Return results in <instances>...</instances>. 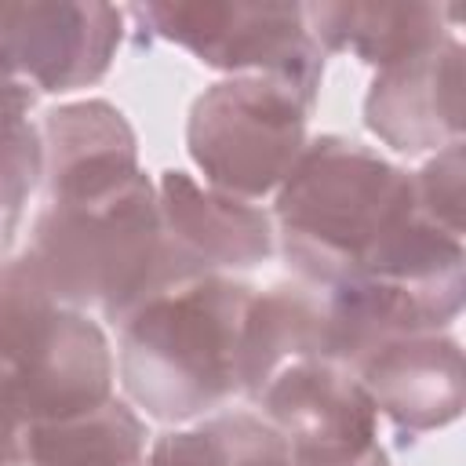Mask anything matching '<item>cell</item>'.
I'll return each mask as SVG.
<instances>
[{"instance_id":"obj_4","label":"cell","mask_w":466,"mask_h":466,"mask_svg":"<svg viewBox=\"0 0 466 466\" xmlns=\"http://www.w3.org/2000/svg\"><path fill=\"white\" fill-rule=\"evenodd\" d=\"M164 33L218 66H266L309 91L313 51L299 25V7H146Z\"/></svg>"},{"instance_id":"obj_8","label":"cell","mask_w":466,"mask_h":466,"mask_svg":"<svg viewBox=\"0 0 466 466\" xmlns=\"http://www.w3.org/2000/svg\"><path fill=\"white\" fill-rule=\"evenodd\" d=\"M25 91L7 76V62L0 58V208H15L25 186H33V138L22 124Z\"/></svg>"},{"instance_id":"obj_7","label":"cell","mask_w":466,"mask_h":466,"mask_svg":"<svg viewBox=\"0 0 466 466\" xmlns=\"http://www.w3.org/2000/svg\"><path fill=\"white\" fill-rule=\"evenodd\" d=\"M153 466H288L280 441L248 419H222L200 433L171 437Z\"/></svg>"},{"instance_id":"obj_3","label":"cell","mask_w":466,"mask_h":466,"mask_svg":"<svg viewBox=\"0 0 466 466\" xmlns=\"http://www.w3.org/2000/svg\"><path fill=\"white\" fill-rule=\"evenodd\" d=\"M404 200H411V186L382 160L350 146L331 149V142H324L284 193L288 237H320L324 248H357L371 237L368 229L375 222H408L411 215Z\"/></svg>"},{"instance_id":"obj_1","label":"cell","mask_w":466,"mask_h":466,"mask_svg":"<svg viewBox=\"0 0 466 466\" xmlns=\"http://www.w3.org/2000/svg\"><path fill=\"white\" fill-rule=\"evenodd\" d=\"M218 280L178 284L127 328L124 368L135 397L160 415H189L244 375L248 299Z\"/></svg>"},{"instance_id":"obj_2","label":"cell","mask_w":466,"mask_h":466,"mask_svg":"<svg viewBox=\"0 0 466 466\" xmlns=\"http://www.w3.org/2000/svg\"><path fill=\"white\" fill-rule=\"evenodd\" d=\"M288 84H226L200 98L193 116V153L211 178L266 189L299 149L302 109Z\"/></svg>"},{"instance_id":"obj_5","label":"cell","mask_w":466,"mask_h":466,"mask_svg":"<svg viewBox=\"0 0 466 466\" xmlns=\"http://www.w3.org/2000/svg\"><path fill=\"white\" fill-rule=\"evenodd\" d=\"M120 22L109 7H0V58L51 91L106 69Z\"/></svg>"},{"instance_id":"obj_6","label":"cell","mask_w":466,"mask_h":466,"mask_svg":"<svg viewBox=\"0 0 466 466\" xmlns=\"http://www.w3.org/2000/svg\"><path fill=\"white\" fill-rule=\"evenodd\" d=\"M313 15L335 47H353L371 62L422 55L433 36V7H317Z\"/></svg>"}]
</instances>
